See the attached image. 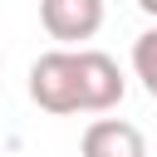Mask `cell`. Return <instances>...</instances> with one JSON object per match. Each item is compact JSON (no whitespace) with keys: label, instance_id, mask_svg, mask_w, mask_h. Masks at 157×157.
I'll return each mask as SVG.
<instances>
[{"label":"cell","instance_id":"1","mask_svg":"<svg viewBox=\"0 0 157 157\" xmlns=\"http://www.w3.org/2000/svg\"><path fill=\"white\" fill-rule=\"evenodd\" d=\"M29 98L34 108L69 118L78 113V49H49L29 64Z\"/></svg>","mask_w":157,"mask_h":157},{"label":"cell","instance_id":"2","mask_svg":"<svg viewBox=\"0 0 157 157\" xmlns=\"http://www.w3.org/2000/svg\"><path fill=\"white\" fill-rule=\"evenodd\" d=\"M128 93V78L113 54L103 49H78V113H108Z\"/></svg>","mask_w":157,"mask_h":157},{"label":"cell","instance_id":"3","mask_svg":"<svg viewBox=\"0 0 157 157\" xmlns=\"http://www.w3.org/2000/svg\"><path fill=\"white\" fill-rule=\"evenodd\" d=\"M39 25L59 49H74L103 29V0H39Z\"/></svg>","mask_w":157,"mask_h":157},{"label":"cell","instance_id":"4","mask_svg":"<svg viewBox=\"0 0 157 157\" xmlns=\"http://www.w3.org/2000/svg\"><path fill=\"white\" fill-rule=\"evenodd\" d=\"M78 157H147V137L128 118H93L78 137Z\"/></svg>","mask_w":157,"mask_h":157},{"label":"cell","instance_id":"5","mask_svg":"<svg viewBox=\"0 0 157 157\" xmlns=\"http://www.w3.org/2000/svg\"><path fill=\"white\" fill-rule=\"evenodd\" d=\"M132 74H137L142 93L157 103V25H152V29H142V34L132 39Z\"/></svg>","mask_w":157,"mask_h":157},{"label":"cell","instance_id":"6","mask_svg":"<svg viewBox=\"0 0 157 157\" xmlns=\"http://www.w3.org/2000/svg\"><path fill=\"white\" fill-rule=\"evenodd\" d=\"M137 10H142V15H152V20H157V0H137Z\"/></svg>","mask_w":157,"mask_h":157}]
</instances>
